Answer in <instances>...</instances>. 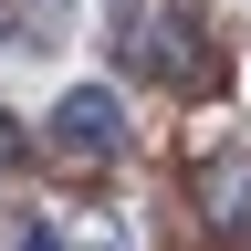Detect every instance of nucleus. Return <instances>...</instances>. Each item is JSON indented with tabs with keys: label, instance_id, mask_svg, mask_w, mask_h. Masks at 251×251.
Returning a JSON list of instances; mask_svg holds the SVG:
<instances>
[{
	"label": "nucleus",
	"instance_id": "obj_1",
	"mask_svg": "<svg viewBox=\"0 0 251 251\" xmlns=\"http://www.w3.org/2000/svg\"><path fill=\"white\" fill-rule=\"evenodd\" d=\"M136 63H147L157 84H178V94H220V74H230V52H220V31L199 11H157L147 42H136Z\"/></svg>",
	"mask_w": 251,
	"mask_h": 251
},
{
	"label": "nucleus",
	"instance_id": "obj_2",
	"mask_svg": "<svg viewBox=\"0 0 251 251\" xmlns=\"http://www.w3.org/2000/svg\"><path fill=\"white\" fill-rule=\"evenodd\" d=\"M52 147H63V157H115V147H126V105H115L105 84H74V94L52 105Z\"/></svg>",
	"mask_w": 251,
	"mask_h": 251
},
{
	"label": "nucleus",
	"instance_id": "obj_3",
	"mask_svg": "<svg viewBox=\"0 0 251 251\" xmlns=\"http://www.w3.org/2000/svg\"><path fill=\"white\" fill-rule=\"evenodd\" d=\"M199 220L220 241H251V157L241 147H220L209 168H199Z\"/></svg>",
	"mask_w": 251,
	"mask_h": 251
},
{
	"label": "nucleus",
	"instance_id": "obj_4",
	"mask_svg": "<svg viewBox=\"0 0 251 251\" xmlns=\"http://www.w3.org/2000/svg\"><path fill=\"white\" fill-rule=\"evenodd\" d=\"M21 157H31V136H21V115H0V178H11Z\"/></svg>",
	"mask_w": 251,
	"mask_h": 251
},
{
	"label": "nucleus",
	"instance_id": "obj_5",
	"mask_svg": "<svg viewBox=\"0 0 251 251\" xmlns=\"http://www.w3.org/2000/svg\"><path fill=\"white\" fill-rule=\"evenodd\" d=\"M11 251H63V241H52V230H21V241H11Z\"/></svg>",
	"mask_w": 251,
	"mask_h": 251
}]
</instances>
